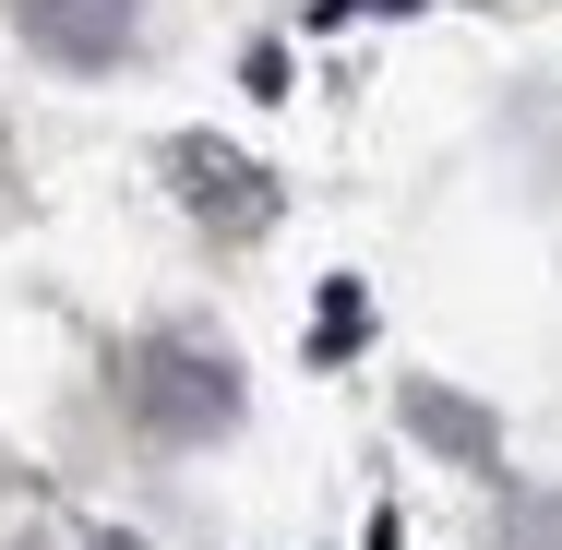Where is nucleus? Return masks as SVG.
Instances as JSON below:
<instances>
[{"instance_id": "obj_1", "label": "nucleus", "mask_w": 562, "mask_h": 550, "mask_svg": "<svg viewBox=\"0 0 562 550\" xmlns=\"http://www.w3.org/2000/svg\"><path fill=\"white\" fill-rule=\"evenodd\" d=\"M120 407L156 442H216V431H239V359L204 347V335H144L120 359Z\"/></svg>"}, {"instance_id": "obj_5", "label": "nucleus", "mask_w": 562, "mask_h": 550, "mask_svg": "<svg viewBox=\"0 0 562 550\" xmlns=\"http://www.w3.org/2000/svg\"><path fill=\"white\" fill-rule=\"evenodd\" d=\"M97 550H132V539H97Z\"/></svg>"}, {"instance_id": "obj_2", "label": "nucleus", "mask_w": 562, "mask_h": 550, "mask_svg": "<svg viewBox=\"0 0 562 550\" xmlns=\"http://www.w3.org/2000/svg\"><path fill=\"white\" fill-rule=\"evenodd\" d=\"M12 24L48 72H120L144 48V0H12Z\"/></svg>"}, {"instance_id": "obj_4", "label": "nucleus", "mask_w": 562, "mask_h": 550, "mask_svg": "<svg viewBox=\"0 0 562 550\" xmlns=\"http://www.w3.org/2000/svg\"><path fill=\"white\" fill-rule=\"evenodd\" d=\"M407 419H419L431 442H454V454H479V442H491L479 419H467V407H443V395H407Z\"/></svg>"}, {"instance_id": "obj_3", "label": "nucleus", "mask_w": 562, "mask_h": 550, "mask_svg": "<svg viewBox=\"0 0 562 550\" xmlns=\"http://www.w3.org/2000/svg\"><path fill=\"white\" fill-rule=\"evenodd\" d=\"M180 168L204 180V216H227V227H251V216H263V180H251L239 156H216V144H180Z\"/></svg>"}]
</instances>
